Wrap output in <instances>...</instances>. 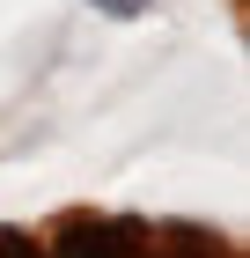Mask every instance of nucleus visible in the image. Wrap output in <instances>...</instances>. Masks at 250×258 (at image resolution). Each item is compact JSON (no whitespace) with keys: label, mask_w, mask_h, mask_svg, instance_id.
Masks as SVG:
<instances>
[{"label":"nucleus","mask_w":250,"mask_h":258,"mask_svg":"<svg viewBox=\"0 0 250 258\" xmlns=\"http://www.w3.org/2000/svg\"><path fill=\"white\" fill-rule=\"evenodd\" d=\"M52 258H147V229L125 214H74L52 236Z\"/></svg>","instance_id":"nucleus-1"},{"label":"nucleus","mask_w":250,"mask_h":258,"mask_svg":"<svg viewBox=\"0 0 250 258\" xmlns=\"http://www.w3.org/2000/svg\"><path fill=\"white\" fill-rule=\"evenodd\" d=\"M0 258H44L37 236H22V229H0Z\"/></svg>","instance_id":"nucleus-2"},{"label":"nucleus","mask_w":250,"mask_h":258,"mask_svg":"<svg viewBox=\"0 0 250 258\" xmlns=\"http://www.w3.org/2000/svg\"><path fill=\"white\" fill-rule=\"evenodd\" d=\"M96 8H111V15H140V0H96Z\"/></svg>","instance_id":"nucleus-3"}]
</instances>
